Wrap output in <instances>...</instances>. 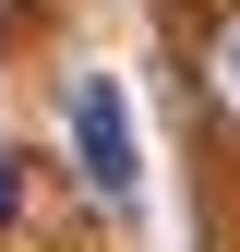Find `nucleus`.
I'll list each match as a JSON object with an SVG mask.
<instances>
[{"instance_id": "3", "label": "nucleus", "mask_w": 240, "mask_h": 252, "mask_svg": "<svg viewBox=\"0 0 240 252\" xmlns=\"http://www.w3.org/2000/svg\"><path fill=\"white\" fill-rule=\"evenodd\" d=\"M12 192H24V156H0V216H12Z\"/></svg>"}, {"instance_id": "2", "label": "nucleus", "mask_w": 240, "mask_h": 252, "mask_svg": "<svg viewBox=\"0 0 240 252\" xmlns=\"http://www.w3.org/2000/svg\"><path fill=\"white\" fill-rule=\"evenodd\" d=\"M204 96H216V120L240 132V12H216V24H204Z\"/></svg>"}, {"instance_id": "1", "label": "nucleus", "mask_w": 240, "mask_h": 252, "mask_svg": "<svg viewBox=\"0 0 240 252\" xmlns=\"http://www.w3.org/2000/svg\"><path fill=\"white\" fill-rule=\"evenodd\" d=\"M72 144H84V168H96V192L132 204V132H120V96H108V84L72 96Z\"/></svg>"}, {"instance_id": "4", "label": "nucleus", "mask_w": 240, "mask_h": 252, "mask_svg": "<svg viewBox=\"0 0 240 252\" xmlns=\"http://www.w3.org/2000/svg\"><path fill=\"white\" fill-rule=\"evenodd\" d=\"M0 36H12V12H0Z\"/></svg>"}]
</instances>
